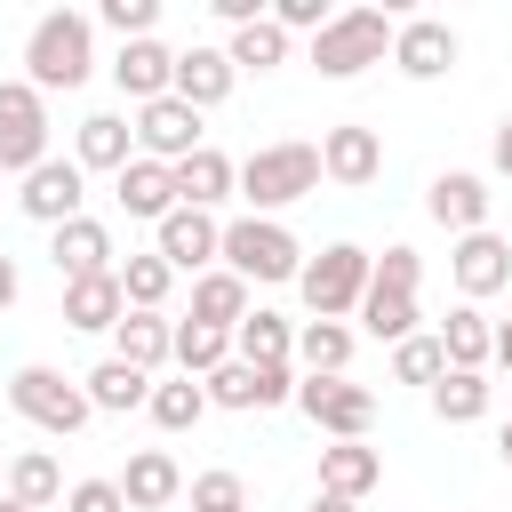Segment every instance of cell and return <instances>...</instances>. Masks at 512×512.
I'll return each mask as SVG.
<instances>
[{
	"instance_id": "obj_6",
	"label": "cell",
	"mask_w": 512,
	"mask_h": 512,
	"mask_svg": "<svg viewBox=\"0 0 512 512\" xmlns=\"http://www.w3.org/2000/svg\"><path fill=\"white\" fill-rule=\"evenodd\" d=\"M368 272H376V256L368 248H352V240H336V248H320L312 264H304V312L312 320H352L360 312V296H368Z\"/></svg>"
},
{
	"instance_id": "obj_24",
	"label": "cell",
	"mask_w": 512,
	"mask_h": 512,
	"mask_svg": "<svg viewBox=\"0 0 512 512\" xmlns=\"http://www.w3.org/2000/svg\"><path fill=\"white\" fill-rule=\"evenodd\" d=\"M112 360H128V368L160 376V368L176 360V320H168V312H128V320L112 328Z\"/></svg>"
},
{
	"instance_id": "obj_11",
	"label": "cell",
	"mask_w": 512,
	"mask_h": 512,
	"mask_svg": "<svg viewBox=\"0 0 512 512\" xmlns=\"http://www.w3.org/2000/svg\"><path fill=\"white\" fill-rule=\"evenodd\" d=\"M208 136H200V112L184 104V96H160V104H136V152L144 160H160V168H176V160H192Z\"/></svg>"
},
{
	"instance_id": "obj_26",
	"label": "cell",
	"mask_w": 512,
	"mask_h": 512,
	"mask_svg": "<svg viewBox=\"0 0 512 512\" xmlns=\"http://www.w3.org/2000/svg\"><path fill=\"white\" fill-rule=\"evenodd\" d=\"M232 80H240V72H232V56H224V48H200V40H192V48H176V96H184L192 112L224 104V96H232Z\"/></svg>"
},
{
	"instance_id": "obj_32",
	"label": "cell",
	"mask_w": 512,
	"mask_h": 512,
	"mask_svg": "<svg viewBox=\"0 0 512 512\" xmlns=\"http://www.w3.org/2000/svg\"><path fill=\"white\" fill-rule=\"evenodd\" d=\"M8 496H16L24 512H48V504H64V464H56L48 448H24V456H8Z\"/></svg>"
},
{
	"instance_id": "obj_27",
	"label": "cell",
	"mask_w": 512,
	"mask_h": 512,
	"mask_svg": "<svg viewBox=\"0 0 512 512\" xmlns=\"http://www.w3.org/2000/svg\"><path fill=\"white\" fill-rule=\"evenodd\" d=\"M232 360H256V368H296V320H280V312H248L240 328H232Z\"/></svg>"
},
{
	"instance_id": "obj_4",
	"label": "cell",
	"mask_w": 512,
	"mask_h": 512,
	"mask_svg": "<svg viewBox=\"0 0 512 512\" xmlns=\"http://www.w3.org/2000/svg\"><path fill=\"white\" fill-rule=\"evenodd\" d=\"M392 16L384 8H336V24L328 32H312V72L320 80H360L368 64H384L392 56Z\"/></svg>"
},
{
	"instance_id": "obj_5",
	"label": "cell",
	"mask_w": 512,
	"mask_h": 512,
	"mask_svg": "<svg viewBox=\"0 0 512 512\" xmlns=\"http://www.w3.org/2000/svg\"><path fill=\"white\" fill-rule=\"evenodd\" d=\"M224 272H240L248 288L264 280H304V240L280 216H232L224 224Z\"/></svg>"
},
{
	"instance_id": "obj_40",
	"label": "cell",
	"mask_w": 512,
	"mask_h": 512,
	"mask_svg": "<svg viewBox=\"0 0 512 512\" xmlns=\"http://www.w3.org/2000/svg\"><path fill=\"white\" fill-rule=\"evenodd\" d=\"M96 24L120 32V48H128V40H160V0H104Z\"/></svg>"
},
{
	"instance_id": "obj_39",
	"label": "cell",
	"mask_w": 512,
	"mask_h": 512,
	"mask_svg": "<svg viewBox=\"0 0 512 512\" xmlns=\"http://www.w3.org/2000/svg\"><path fill=\"white\" fill-rule=\"evenodd\" d=\"M224 56H232V72H272V64H288V32L264 16V24L232 32V40H224Z\"/></svg>"
},
{
	"instance_id": "obj_45",
	"label": "cell",
	"mask_w": 512,
	"mask_h": 512,
	"mask_svg": "<svg viewBox=\"0 0 512 512\" xmlns=\"http://www.w3.org/2000/svg\"><path fill=\"white\" fill-rule=\"evenodd\" d=\"M24 296V272H16V256H0V312Z\"/></svg>"
},
{
	"instance_id": "obj_28",
	"label": "cell",
	"mask_w": 512,
	"mask_h": 512,
	"mask_svg": "<svg viewBox=\"0 0 512 512\" xmlns=\"http://www.w3.org/2000/svg\"><path fill=\"white\" fill-rule=\"evenodd\" d=\"M440 352H448V368L488 376V360H496V320H488L480 304H456V312L440 320Z\"/></svg>"
},
{
	"instance_id": "obj_30",
	"label": "cell",
	"mask_w": 512,
	"mask_h": 512,
	"mask_svg": "<svg viewBox=\"0 0 512 512\" xmlns=\"http://www.w3.org/2000/svg\"><path fill=\"white\" fill-rule=\"evenodd\" d=\"M248 312H256V304H248V280H240V272L216 264V272L192 280V320H200V328H224V336H232Z\"/></svg>"
},
{
	"instance_id": "obj_8",
	"label": "cell",
	"mask_w": 512,
	"mask_h": 512,
	"mask_svg": "<svg viewBox=\"0 0 512 512\" xmlns=\"http://www.w3.org/2000/svg\"><path fill=\"white\" fill-rule=\"evenodd\" d=\"M296 408L312 416L320 440H368V424H376V392L352 376H296Z\"/></svg>"
},
{
	"instance_id": "obj_42",
	"label": "cell",
	"mask_w": 512,
	"mask_h": 512,
	"mask_svg": "<svg viewBox=\"0 0 512 512\" xmlns=\"http://www.w3.org/2000/svg\"><path fill=\"white\" fill-rule=\"evenodd\" d=\"M416 280H424V256H416L408 240H392V248L376 256V272H368V288H392V296H416Z\"/></svg>"
},
{
	"instance_id": "obj_2",
	"label": "cell",
	"mask_w": 512,
	"mask_h": 512,
	"mask_svg": "<svg viewBox=\"0 0 512 512\" xmlns=\"http://www.w3.org/2000/svg\"><path fill=\"white\" fill-rule=\"evenodd\" d=\"M304 192H320V144L288 136V144H256V152L240 160V200H248V216H280V208L304 200Z\"/></svg>"
},
{
	"instance_id": "obj_20",
	"label": "cell",
	"mask_w": 512,
	"mask_h": 512,
	"mask_svg": "<svg viewBox=\"0 0 512 512\" xmlns=\"http://www.w3.org/2000/svg\"><path fill=\"white\" fill-rule=\"evenodd\" d=\"M120 320H128L120 272H96V280H64V328H80V336H112Z\"/></svg>"
},
{
	"instance_id": "obj_46",
	"label": "cell",
	"mask_w": 512,
	"mask_h": 512,
	"mask_svg": "<svg viewBox=\"0 0 512 512\" xmlns=\"http://www.w3.org/2000/svg\"><path fill=\"white\" fill-rule=\"evenodd\" d=\"M496 368L512 376V320H496Z\"/></svg>"
},
{
	"instance_id": "obj_19",
	"label": "cell",
	"mask_w": 512,
	"mask_h": 512,
	"mask_svg": "<svg viewBox=\"0 0 512 512\" xmlns=\"http://www.w3.org/2000/svg\"><path fill=\"white\" fill-rule=\"evenodd\" d=\"M72 160L120 176V168L136 160V120H128V112H88V120L72 128Z\"/></svg>"
},
{
	"instance_id": "obj_13",
	"label": "cell",
	"mask_w": 512,
	"mask_h": 512,
	"mask_svg": "<svg viewBox=\"0 0 512 512\" xmlns=\"http://www.w3.org/2000/svg\"><path fill=\"white\" fill-rule=\"evenodd\" d=\"M288 400H296V368L224 360V368L208 376V408H232V416H248V408H288Z\"/></svg>"
},
{
	"instance_id": "obj_17",
	"label": "cell",
	"mask_w": 512,
	"mask_h": 512,
	"mask_svg": "<svg viewBox=\"0 0 512 512\" xmlns=\"http://www.w3.org/2000/svg\"><path fill=\"white\" fill-rule=\"evenodd\" d=\"M48 264H56V280H96V272H120V264H112V232H104L96 216L56 224V232H48Z\"/></svg>"
},
{
	"instance_id": "obj_3",
	"label": "cell",
	"mask_w": 512,
	"mask_h": 512,
	"mask_svg": "<svg viewBox=\"0 0 512 512\" xmlns=\"http://www.w3.org/2000/svg\"><path fill=\"white\" fill-rule=\"evenodd\" d=\"M8 408L32 424V432H48V440H72L96 408H88V384L80 376H64V368H48V360H24L16 376H8Z\"/></svg>"
},
{
	"instance_id": "obj_14",
	"label": "cell",
	"mask_w": 512,
	"mask_h": 512,
	"mask_svg": "<svg viewBox=\"0 0 512 512\" xmlns=\"http://www.w3.org/2000/svg\"><path fill=\"white\" fill-rule=\"evenodd\" d=\"M456 56H464V40H456V24H440V16H408V24L392 32V64H400V80H448Z\"/></svg>"
},
{
	"instance_id": "obj_47",
	"label": "cell",
	"mask_w": 512,
	"mask_h": 512,
	"mask_svg": "<svg viewBox=\"0 0 512 512\" xmlns=\"http://www.w3.org/2000/svg\"><path fill=\"white\" fill-rule=\"evenodd\" d=\"M312 512H360V504H352V496H328V488H320V496H312Z\"/></svg>"
},
{
	"instance_id": "obj_18",
	"label": "cell",
	"mask_w": 512,
	"mask_h": 512,
	"mask_svg": "<svg viewBox=\"0 0 512 512\" xmlns=\"http://www.w3.org/2000/svg\"><path fill=\"white\" fill-rule=\"evenodd\" d=\"M112 80H120L128 104H160V96H176V48H160V40H128V48L112 56Z\"/></svg>"
},
{
	"instance_id": "obj_22",
	"label": "cell",
	"mask_w": 512,
	"mask_h": 512,
	"mask_svg": "<svg viewBox=\"0 0 512 512\" xmlns=\"http://www.w3.org/2000/svg\"><path fill=\"white\" fill-rule=\"evenodd\" d=\"M240 192V160H224L216 144H200L192 160H176V208H208L216 216V200H232Z\"/></svg>"
},
{
	"instance_id": "obj_35",
	"label": "cell",
	"mask_w": 512,
	"mask_h": 512,
	"mask_svg": "<svg viewBox=\"0 0 512 512\" xmlns=\"http://www.w3.org/2000/svg\"><path fill=\"white\" fill-rule=\"evenodd\" d=\"M352 320H360V328H368V336H376V344H408V336H416V320H424V312H416V296H392V288H368V296H360V312H352Z\"/></svg>"
},
{
	"instance_id": "obj_41",
	"label": "cell",
	"mask_w": 512,
	"mask_h": 512,
	"mask_svg": "<svg viewBox=\"0 0 512 512\" xmlns=\"http://www.w3.org/2000/svg\"><path fill=\"white\" fill-rule=\"evenodd\" d=\"M184 496H192V512H248V480H240V472H224V464H216V472H200Z\"/></svg>"
},
{
	"instance_id": "obj_50",
	"label": "cell",
	"mask_w": 512,
	"mask_h": 512,
	"mask_svg": "<svg viewBox=\"0 0 512 512\" xmlns=\"http://www.w3.org/2000/svg\"><path fill=\"white\" fill-rule=\"evenodd\" d=\"M0 512H24V504H16V496H0Z\"/></svg>"
},
{
	"instance_id": "obj_34",
	"label": "cell",
	"mask_w": 512,
	"mask_h": 512,
	"mask_svg": "<svg viewBox=\"0 0 512 512\" xmlns=\"http://www.w3.org/2000/svg\"><path fill=\"white\" fill-rule=\"evenodd\" d=\"M168 288H176V272H168V256H160V248L120 256V296H128V312H160V304H168Z\"/></svg>"
},
{
	"instance_id": "obj_33",
	"label": "cell",
	"mask_w": 512,
	"mask_h": 512,
	"mask_svg": "<svg viewBox=\"0 0 512 512\" xmlns=\"http://www.w3.org/2000/svg\"><path fill=\"white\" fill-rule=\"evenodd\" d=\"M488 400H496V384L472 376V368H448V376L432 384V416H440V424H480Z\"/></svg>"
},
{
	"instance_id": "obj_25",
	"label": "cell",
	"mask_w": 512,
	"mask_h": 512,
	"mask_svg": "<svg viewBox=\"0 0 512 512\" xmlns=\"http://www.w3.org/2000/svg\"><path fill=\"white\" fill-rule=\"evenodd\" d=\"M80 384H88V408H96V416H136V408H152V384H160V376H144V368H128V360L104 352Z\"/></svg>"
},
{
	"instance_id": "obj_48",
	"label": "cell",
	"mask_w": 512,
	"mask_h": 512,
	"mask_svg": "<svg viewBox=\"0 0 512 512\" xmlns=\"http://www.w3.org/2000/svg\"><path fill=\"white\" fill-rule=\"evenodd\" d=\"M496 456H504V464H512V416H504V424H496Z\"/></svg>"
},
{
	"instance_id": "obj_23",
	"label": "cell",
	"mask_w": 512,
	"mask_h": 512,
	"mask_svg": "<svg viewBox=\"0 0 512 512\" xmlns=\"http://www.w3.org/2000/svg\"><path fill=\"white\" fill-rule=\"evenodd\" d=\"M112 200L128 208V216H144V224H160V216H176V168H160V160H128L120 176H112Z\"/></svg>"
},
{
	"instance_id": "obj_12",
	"label": "cell",
	"mask_w": 512,
	"mask_h": 512,
	"mask_svg": "<svg viewBox=\"0 0 512 512\" xmlns=\"http://www.w3.org/2000/svg\"><path fill=\"white\" fill-rule=\"evenodd\" d=\"M320 176L344 184V192H368V184L384 176V136H376L368 120H336V128L320 136Z\"/></svg>"
},
{
	"instance_id": "obj_9",
	"label": "cell",
	"mask_w": 512,
	"mask_h": 512,
	"mask_svg": "<svg viewBox=\"0 0 512 512\" xmlns=\"http://www.w3.org/2000/svg\"><path fill=\"white\" fill-rule=\"evenodd\" d=\"M152 248L168 256V272H176V280H184V272L200 280V272H216V264H224V224H216L208 208H176V216H160V224H152Z\"/></svg>"
},
{
	"instance_id": "obj_43",
	"label": "cell",
	"mask_w": 512,
	"mask_h": 512,
	"mask_svg": "<svg viewBox=\"0 0 512 512\" xmlns=\"http://www.w3.org/2000/svg\"><path fill=\"white\" fill-rule=\"evenodd\" d=\"M64 512H128V496H120V480H72Z\"/></svg>"
},
{
	"instance_id": "obj_7",
	"label": "cell",
	"mask_w": 512,
	"mask_h": 512,
	"mask_svg": "<svg viewBox=\"0 0 512 512\" xmlns=\"http://www.w3.org/2000/svg\"><path fill=\"white\" fill-rule=\"evenodd\" d=\"M48 160V96L16 72V80H0V176H32Z\"/></svg>"
},
{
	"instance_id": "obj_37",
	"label": "cell",
	"mask_w": 512,
	"mask_h": 512,
	"mask_svg": "<svg viewBox=\"0 0 512 512\" xmlns=\"http://www.w3.org/2000/svg\"><path fill=\"white\" fill-rule=\"evenodd\" d=\"M160 432H192L200 416H208V384L200 376H168V384H152V408H144Z\"/></svg>"
},
{
	"instance_id": "obj_1",
	"label": "cell",
	"mask_w": 512,
	"mask_h": 512,
	"mask_svg": "<svg viewBox=\"0 0 512 512\" xmlns=\"http://www.w3.org/2000/svg\"><path fill=\"white\" fill-rule=\"evenodd\" d=\"M88 72H96V16H80V8L32 16V32H24V80L40 96H56V88L72 96Z\"/></svg>"
},
{
	"instance_id": "obj_31",
	"label": "cell",
	"mask_w": 512,
	"mask_h": 512,
	"mask_svg": "<svg viewBox=\"0 0 512 512\" xmlns=\"http://www.w3.org/2000/svg\"><path fill=\"white\" fill-rule=\"evenodd\" d=\"M352 344H360V336H352L344 320H304V328H296V368H304V376H344V368H352Z\"/></svg>"
},
{
	"instance_id": "obj_38",
	"label": "cell",
	"mask_w": 512,
	"mask_h": 512,
	"mask_svg": "<svg viewBox=\"0 0 512 512\" xmlns=\"http://www.w3.org/2000/svg\"><path fill=\"white\" fill-rule=\"evenodd\" d=\"M448 376V352H440V328H416L408 344H392V384H440Z\"/></svg>"
},
{
	"instance_id": "obj_21",
	"label": "cell",
	"mask_w": 512,
	"mask_h": 512,
	"mask_svg": "<svg viewBox=\"0 0 512 512\" xmlns=\"http://www.w3.org/2000/svg\"><path fill=\"white\" fill-rule=\"evenodd\" d=\"M120 496H128V512H168V504L184 496L176 456H168V448H136V456L120 464Z\"/></svg>"
},
{
	"instance_id": "obj_15",
	"label": "cell",
	"mask_w": 512,
	"mask_h": 512,
	"mask_svg": "<svg viewBox=\"0 0 512 512\" xmlns=\"http://www.w3.org/2000/svg\"><path fill=\"white\" fill-rule=\"evenodd\" d=\"M488 200H496V192H488V176H472V168H440V176L424 184V216H432L440 232H456V240H464V232H488Z\"/></svg>"
},
{
	"instance_id": "obj_49",
	"label": "cell",
	"mask_w": 512,
	"mask_h": 512,
	"mask_svg": "<svg viewBox=\"0 0 512 512\" xmlns=\"http://www.w3.org/2000/svg\"><path fill=\"white\" fill-rule=\"evenodd\" d=\"M0 496H8V456H0Z\"/></svg>"
},
{
	"instance_id": "obj_36",
	"label": "cell",
	"mask_w": 512,
	"mask_h": 512,
	"mask_svg": "<svg viewBox=\"0 0 512 512\" xmlns=\"http://www.w3.org/2000/svg\"><path fill=\"white\" fill-rule=\"evenodd\" d=\"M224 360H232V336H224V328H200V320H176V360H168L176 376H200V384H208V376H216Z\"/></svg>"
},
{
	"instance_id": "obj_44",
	"label": "cell",
	"mask_w": 512,
	"mask_h": 512,
	"mask_svg": "<svg viewBox=\"0 0 512 512\" xmlns=\"http://www.w3.org/2000/svg\"><path fill=\"white\" fill-rule=\"evenodd\" d=\"M488 168H496V176H512V112H504V120H496V136H488Z\"/></svg>"
},
{
	"instance_id": "obj_16",
	"label": "cell",
	"mask_w": 512,
	"mask_h": 512,
	"mask_svg": "<svg viewBox=\"0 0 512 512\" xmlns=\"http://www.w3.org/2000/svg\"><path fill=\"white\" fill-rule=\"evenodd\" d=\"M448 280H456V296H464V304H480V296L512 288V240H504V232H464V240L448 248Z\"/></svg>"
},
{
	"instance_id": "obj_29",
	"label": "cell",
	"mask_w": 512,
	"mask_h": 512,
	"mask_svg": "<svg viewBox=\"0 0 512 512\" xmlns=\"http://www.w3.org/2000/svg\"><path fill=\"white\" fill-rule=\"evenodd\" d=\"M376 480H384V456H376L368 440H328V448H320V488H328V496H352V504H360Z\"/></svg>"
},
{
	"instance_id": "obj_10",
	"label": "cell",
	"mask_w": 512,
	"mask_h": 512,
	"mask_svg": "<svg viewBox=\"0 0 512 512\" xmlns=\"http://www.w3.org/2000/svg\"><path fill=\"white\" fill-rule=\"evenodd\" d=\"M80 200H88V168H80V160H56V152L16 184V208H24L32 224H48V232H56V224H72V216H80Z\"/></svg>"
}]
</instances>
